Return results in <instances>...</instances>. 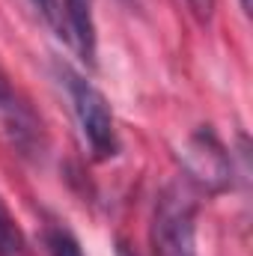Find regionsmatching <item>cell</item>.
Segmentation results:
<instances>
[{
	"mask_svg": "<svg viewBox=\"0 0 253 256\" xmlns=\"http://www.w3.org/2000/svg\"><path fill=\"white\" fill-rule=\"evenodd\" d=\"M152 248L155 256H196V202L179 182L158 194L152 218Z\"/></svg>",
	"mask_w": 253,
	"mask_h": 256,
	"instance_id": "cell-1",
	"label": "cell"
},
{
	"mask_svg": "<svg viewBox=\"0 0 253 256\" xmlns=\"http://www.w3.org/2000/svg\"><path fill=\"white\" fill-rule=\"evenodd\" d=\"M66 86H68V96H72V104H74V116L80 122L84 131V140L90 143V152L104 161V158H114L120 152V140H116V128H114V114H110V104L108 98L78 72L63 68Z\"/></svg>",
	"mask_w": 253,
	"mask_h": 256,
	"instance_id": "cell-2",
	"label": "cell"
},
{
	"mask_svg": "<svg viewBox=\"0 0 253 256\" xmlns=\"http://www.w3.org/2000/svg\"><path fill=\"white\" fill-rule=\"evenodd\" d=\"M0 120H3L9 137L15 140V146L24 155H36L45 146L42 120L33 114V108L27 104V98H21V92L12 86V80L6 78L3 68H0Z\"/></svg>",
	"mask_w": 253,
	"mask_h": 256,
	"instance_id": "cell-3",
	"label": "cell"
},
{
	"mask_svg": "<svg viewBox=\"0 0 253 256\" xmlns=\"http://www.w3.org/2000/svg\"><path fill=\"white\" fill-rule=\"evenodd\" d=\"M185 164H188V173L202 182L206 188L212 191H224L230 185V158H226V149L220 146V140L208 131V128H200L194 137L188 140V149H185Z\"/></svg>",
	"mask_w": 253,
	"mask_h": 256,
	"instance_id": "cell-4",
	"label": "cell"
},
{
	"mask_svg": "<svg viewBox=\"0 0 253 256\" xmlns=\"http://www.w3.org/2000/svg\"><path fill=\"white\" fill-rule=\"evenodd\" d=\"M68 18V39L86 63H96V21H92V0H66Z\"/></svg>",
	"mask_w": 253,
	"mask_h": 256,
	"instance_id": "cell-5",
	"label": "cell"
},
{
	"mask_svg": "<svg viewBox=\"0 0 253 256\" xmlns=\"http://www.w3.org/2000/svg\"><path fill=\"white\" fill-rule=\"evenodd\" d=\"M0 256H27L24 232L18 230L15 218L9 214L3 202H0Z\"/></svg>",
	"mask_w": 253,
	"mask_h": 256,
	"instance_id": "cell-6",
	"label": "cell"
},
{
	"mask_svg": "<svg viewBox=\"0 0 253 256\" xmlns=\"http://www.w3.org/2000/svg\"><path fill=\"white\" fill-rule=\"evenodd\" d=\"M48 248H51V256H84L78 238L68 230H51L48 232Z\"/></svg>",
	"mask_w": 253,
	"mask_h": 256,
	"instance_id": "cell-7",
	"label": "cell"
},
{
	"mask_svg": "<svg viewBox=\"0 0 253 256\" xmlns=\"http://www.w3.org/2000/svg\"><path fill=\"white\" fill-rule=\"evenodd\" d=\"M33 6H36V12L54 27V30H60V36H63V9H60V0H30Z\"/></svg>",
	"mask_w": 253,
	"mask_h": 256,
	"instance_id": "cell-8",
	"label": "cell"
},
{
	"mask_svg": "<svg viewBox=\"0 0 253 256\" xmlns=\"http://www.w3.org/2000/svg\"><path fill=\"white\" fill-rule=\"evenodd\" d=\"M190 6V12L200 18V21H208L212 18V12H214V0H185Z\"/></svg>",
	"mask_w": 253,
	"mask_h": 256,
	"instance_id": "cell-9",
	"label": "cell"
},
{
	"mask_svg": "<svg viewBox=\"0 0 253 256\" xmlns=\"http://www.w3.org/2000/svg\"><path fill=\"white\" fill-rule=\"evenodd\" d=\"M116 256H134V254L128 250V248H126V244H122V242H120V248H116Z\"/></svg>",
	"mask_w": 253,
	"mask_h": 256,
	"instance_id": "cell-10",
	"label": "cell"
},
{
	"mask_svg": "<svg viewBox=\"0 0 253 256\" xmlns=\"http://www.w3.org/2000/svg\"><path fill=\"white\" fill-rule=\"evenodd\" d=\"M242 9H244V15H250V0H242Z\"/></svg>",
	"mask_w": 253,
	"mask_h": 256,
	"instance_id": "cell-11",
	"label": "cell"
}]
</instances>
